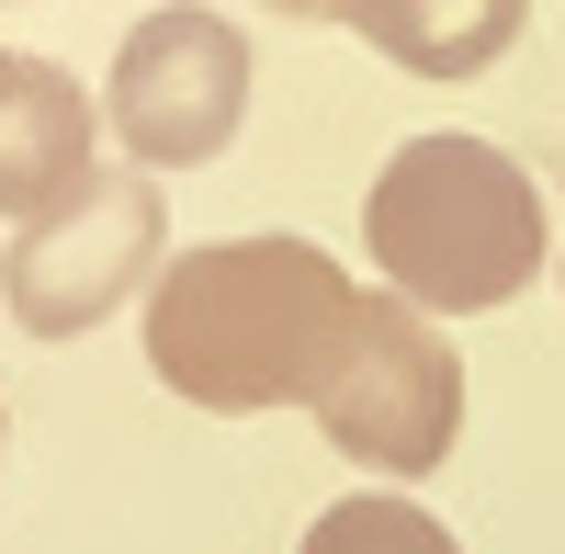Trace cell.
<instances>
[{
  "label": "cell",
  "instance_id": "obj_1",
  "mask_svg": "<svg viewBox=\"0 0 565 554\" xmlns=\"http://www.w3.org/2000/svg\"><path fill=\"white\" fill-rule=\"evenodd\" d=\"M351 317H362V284L317 238H204L159 260L148 284V374L215 419L306 407L340 362Z\"/></svg>",
  "mask_w": 565,
  "mask_h": 554
},
{
  "label": "cell",
  "instance_id": "obj_2",
  "mask_svg": "<svg viewBox=\"0 0 565 554\" xmlns=\"http://www.w3.org/2000/svg\"><path fill=\"white\" fill-rule=\"evenodd\" d=\"M362 238L418 317H487L543 271V181L487 136H407L362 193Z\"/></svg>",
  "mask_w": 565,
  "mask_h": 554
},
{
  "label": "cell",
  "instance_id": "obj_3",
  "mask_svg": "<svg viewBox=\"0 0 565 554\" xmlns=\"http://www.w3.org/2000/svg\"><path fill=\"white\" fill-rule=\"evenodd\" d=\"M159 249H170V204L148 170H90L68 181L45 215L12 226V249H0V295L34 340H79L103 329L125 295L159 284Z\"/></svg>",
  "mask_w": 565,
  "mask_h": 554
},
{
  "label": "cell",
  "instance_id": "obj_4",
  "mask_svg": "<svg viewBox=\"0 0 565 554\" xmlns=\"http://www.w3.org/2000/svg\"><path fill=\"white\" fill-rule=\"evenodd\" d=\"M306 407H317V430L340 441L351 465L430 476L452 452V430H463V362L407 295H362L351 340H340V362H328V385Z\"/></svg>",
  "mask_w": 565,
  "mask_h": 554
},
{
  "label": "cell",
  "instance_id": "obj_5",
  "mask_svg": "<svg viewBox=\"0 0 565 554\" xmlns=\"http://www.w3.org/2000/svg\"><path fill=\"white\" fill-rule=\"evenodd\" d=\"M103 125L125 136L136 170H204L226 136L249 125V34L204 12V0H170L114 45L103 79Z\"/></svg>",
  "mask_w": 565,
  "mask_h": 554
},
{
  "label": "cell",
  "instance_id": "obj_6",
  "mask_svg": "<svg viewBox=\"0 0 565 554\" xmlns=\"http://www.w3.org/2000/svg\"><path fill=\"white\" fill-rule=\"evenodd\" d=\"M68 181H90V90L45 57H12V79H0V215L23 226Z\"/></svg>",
  "mask_w": 565,
  "mask_h": 554
},
{
  "label": "cell",
  "instance_id": "obj_7",
  "mask_svg": "<svg viewBox=\"0 0 565 554\" xmlns=\"http://www.w3.org/2000/svg\"><path fill=\"white\" fill-rule=\"evenodd\" d=\"M351 23L385 45L407 79H476L521 45L532 0H351Z\"/></svg>",
  "mask_w": 565,
  "mask_h": 554
},
{
  "label": "cell",
  "instance_id": "obj_8",
  "mask_svg": "<svg viewBox=\"0 0 565 554\" xmlns=\"http://www.w3.org/2000/svg\"><path fill=\"white\" fill-rule=\"evenodd\" d=\"M306 554H463L418 498H340V510H317Z\"/></svg>",
  "mask_w": 565,
  "mask_h": 554
},
{
  "label": "cell",
  "instance_id": "obj_9",
  "mask_svg": "<svg viewBox=\"0 0 565 554\" xmlns=\"http://www.w3.org/2000/svg\"><path fill=\"white\" fill-rule=\"evenodd\" d=\"M271 12H295V23H351V0H271Z\"/></svg>",
  "mask_w": 565,
  "mask_h": 554
},
{
  "label": "cell",
  "instance_id": "obj_10",
  "mask_svg": "<svg viewBox=\"0 0 565 554\" xmlns=\"http://www.w3.org/2000/svg\"><path fill=\"white\" fill-rule=\"evenodd\" d=\"M0 79H12V57H0Z\"/></svg>",
  "mask_w": 565,
  "mask_h": 554
},
{
  "label": "cell",
  "instance_id": "obj_11",
  "mask_svg": "<svg viewBox=\"0 0 565 554\" xmlns=\"http://www.w3.org/2000/svg\"><path fill=\"white\" fill-rule=\"evenodd\" d=\"M0 441H12V419H0Z\"/></svg>",
  "mask_w": 565,
  "mask_h": 554
}]
</instances>
